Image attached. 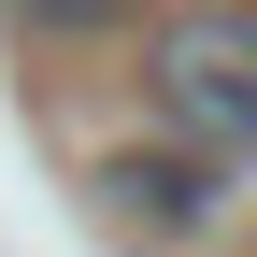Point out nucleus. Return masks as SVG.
Segmentation results:
<instances>
[{
	"label": "nucleus",
	"mask_w": 257,
	"mask_h": 257,
	"mask_svg": "<svg viewBox=\"0 0 257 257\" xmlns=\"http://www.w3.org/2000/svg\"><path fill=\"white\" fill-rule=\"evenodd\" d=\"M243 15H257V0H243Z\"/></svg>",
	"instance_id": "4"
},
{
	"label": "nucleus",
	"mask_w": 257,
	"mask_h": 257,
	"mask_svg": "<svg viewBox=\"0 0 257 257\" xmlns=\"http://www.w3.org/2000/svg\"><path fill=\"white\" fill-rule=\"evenodd\" d=\"M15 15H29V29H128L143 0H15Z\"/></svg>",
	"instance_id": "3"
},
{
	"label": "nucleus",
	"mask_w": 257,
	"mask_h": 257,
	"mask_svg": "<svg viewBox=\"0 0 257 257\" xmlns=\"http://www.w3.org/2000/svg\"><path fill=\"white\" fill-rule=\"evenodd\" d=\"M143 86H157V128L214 172L257 157V15L243 0H200V15H157L143 29Z\"/></svg>",
	"instance_id": "1"
},
{
	"label": "nucleus",
	"mask_w": 257,
	"mask_h": 257,
	"mask_svg": "<svg viewBox=\"0 0 257 257\" xmlns=\"http://www.w3.org/2000/svg\"><path fill=\"white\" fill-rule=\"evenodd\" d=\"M86 200H100V229H128V243H200L214 200H229V172H214V157H186L172 128H157V143L86 157Z\"/></svg>",
	"instance_id": "2"
}]
</instances>
